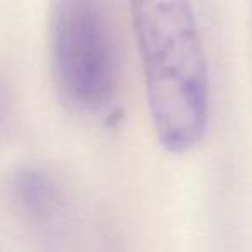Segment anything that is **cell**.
<instances>
[{
  "instance_id": "obj_1",
  "label": "cell",
  "mask_w": 252,
  "mask_h": 252,
  "mask_svg": "<svg viewBox=\"0 0 252 252\" xmlns=\"http://www.w3.org/2000/svg\"><path fill=\"white\" fill-rule=\"evenodd\" d=\"M159 144L173 154L193 149L209 123V73L190 0H128Z\"/></svg>"
},
{
  "instance_id": "obj_2",
  "label": "cell",
  "mask_w": 252,
  "mask_h": 252,
  "mask_svg": "<svg viewBox=\"0 0 252 252\" xmlns=\"http://www.w3.org/2000/svg\"><path fill=\"white\" fill-rule=\"evenodd\" d=\"M49 45L59 97L76 111H102L118 85L116 50L102 0H54Z\"/></svg>"
},
{
  "instance_id": "obj_3",
  "label": "cell",
  "mask_w": 252,
  "mask_h": 252,
  "mask_svg": "<svg viewBox=\"0 0 252 252\" xmlns=\"http://www.w3.org/2000/svg\"><path fill=\"white\" fill-rule=\"evenodd\" d=\"M11 197L16 209L35 224H49L63 207V193L50 173L36 166H25L11 180Z\"/></svg>"
}]
</instances>
